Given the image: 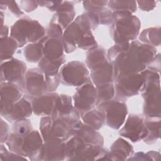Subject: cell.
I'll return each instance as SVG.
<instances>
[{"mask_svg": "<svg viewBox=\"0 0 161 161\" xmlns=\"http://www.w3.org/2000/svg\"><path fill=\"white\" fill-rule=\"evenodd\" d=\"M42 47L45 58L50 61L64 60L62 59V47L59 40L55 38H46Z\"/></svg>", "mask_w": 161, "mask_h": 161, "instance_id": "cell-15", "label": "cell"}, {"mask_svg": "<svg viewBox=\"0 0 161 161\" xmlns=\"http://www.w3.org/2000/svg\"><path fill=\"white\" fill-rule=\"evenodd\" d=\"M87 64L88 67L92 70L107 64L104 52L101 49L91 52L87 56Z\"/></svg>", "mask_w": 161, "mask_h": 161, "instance_id": "cell-22", "label": "cell"}, {"mask_svg": "<svg viewBox=\"0 0 161 161\" xmlns=\"http://www.w3.org/2000/svg\"><path fill=\"white\" fill-rule=\"evenodd\" d=\"M160 117H148L150 119L145 121V125L147 129V135L145 137V142L152 143L159 138L160 130Z\"/></svg>", "mask_w": 161, "mask_h": 161, "instance_id": "cell-19", "label": "cell"}, {"mask_svg": "<svg viewBox=\"0 0 161 161\" xmlns=\"http://www.w3.org/2000/svg\"><path fill=\"white\" fill-rule=\"evenodd\" d=\"M31 113V107L30 104L25 99H22L14 106H10V109L6 113L10 115L11 119H18L29 116Z\"/></svg>", "mask_w": 161, "mask_h": 161, "instance_id": "cell-20", "label": "cell"}, {"mask_svg": "<svg viewBox=\"0 0 161 161\" xmlns=\"http://www.w3.org/2000/svg\"><path fill=\"white\" fill-rule=\"evenodd\" d=\"M55 119L53 118L45 117L42 119V122L40 124V129L42 135L45 140L53 139V138H64L65 136H69L70 133V130L72 128L69 127V125L73 126L74 124L76 122L72 123H68V119H65L58 118V117L54 116Z\"/></svg>", "mask_w": 161, "mask_h": 161, "instance_id": "cell-6", "label": "cell"}, {"mask_svg": "<svg viewBox=\"0 0 161 161\" xmlns=\"http://www.w3.org/2000/svg\"><path fill=\"white\" fill-rule=\"evenodd\" d=\"M9 138V148L26 157H38L42 142L37 131H33L24 135L14 134Z\"/></svg>", "mask_w": 161, "mask_h": 161, "instance_id": "cell-4", "label": "cell"}, {"mask_svg": "<svg viewBox=\"0 0 161 161\" xmlns=\"http://www.w3.org/2000/svg\"><path fill=\"white\" fill-rule=\"evenodd\" d=\"M65 157V143L60 138L46 140L42 146L38 159L62 160Z\"/></svg>", "mask_w": 161, "mask_h": 161, "instance_id": "cell-13", "label": "cell"}, {"mask_svg": "<svg viewBox=\"0 0 161 161\" xmlns=\"http://www.w3.org/2000/svg\"><path fill=\"white\" fill-rule=\"evenodd\" d=\"M160 28L148 29L140 36V40L142 41L156 46L160 45Z\"/></svg>", "mask_w": 161, "mask_h": 161, "instance_id": "cell-26", "label": "cell"}, {"mask_svg": "<svg viewBox=\"0 0 161 161\" xmlns=\"http://www.w3.org/2000/svg\"><path fill=\"white\" fill-rule=\"evenodd\" d=\"M131 146L123 140L118 139L111 147L110 158L113 160H125L132 152Z\"/></svg>", "mask_w": 161, "mask_h": 161, "instance_id": "cell-17", "label": "cell"}, {"mask_svg": "<svg viewBox=\"0 0 161 161\" xmlns=\"http://www.w3.org/2000/svg\"><path fill=\"white\" fill-rule=\"evenodd\" d=\"M57 97L58 96L56 94L40 96V97L33 101V111L36 114L48 115L51 114L54 111Z\"/></svg>", "mask_w": 161, "mask_h": 161, "instance_id": "cell-14", "label": "cell"}, {"mask_svg": "<svg viewBox=\"0 0 161 161\" xmlns=\"http://www.w3.org/2000/svg\"><path fill=\"white\" fill-rule=\"evenodd\" d=\"M92 70V79L97 86H99L112 81L113 69L111 65L106 64Z\"/></svg>", "mask_w": 161, "mask_h": 161, "instance_id": "cell-18", "label": "cell"}, {"mask_svg": "<svg viewBox=\"0 0 161 161\" xmlns=\"http://www.w3.org/2000/svg\"><path fill=\"white\" fill-rule=\"evenodd\" d=\"M5 79L11 82L21 80L26 70V65L18 60H13L5 64Z\"/></svg>", "mask_w": 161, "mask_h": 161, "instance_id": "cell-16", "label": "cell"}, {"mask_svg": "<svg viewBox=\"0 0 161 161\" xmlns=\"http://www.w3.org/2000/svg\"><path fill=\"white\" fill-rule=\"evenodd\" d=\"M43 47L41 44H31L25 48V57L29 62H37L42 56Z\"/></svg>", "mask_w": 161, "mask_h": 161, "instance_id": "cell-25", "label": "cell"}, {"mask_svg": "<svg viewBox=\"0 0 161 161\" xmlns=\"http://www.w3.org/2000/svg\"><path fill=\"white\" fill-rule=\"evenodd\" d=\"M43 27L36 21L21 19L14 24L12 35L18 41L20 47L28 42H35L44 35Z\"/></svg>", "mask_w": 161, "mask_h": 161, "instance_id": "cell-5", "label": "cell"}, {"mask_svg": "<svg viewBox=\"0 0 161 161\" xmlns=\"http://www.w3.org/2000/svg\"><path fill=\"white\" fill-rule=\"evenodd\" d=\"M98 88V92L97 94L98 103L106 102L114 95V89L111 84H103L99 86Z\"/></svg>", "mask_w": 161, "mask_h": 161, "instance_id": "cell-27", "label": "cell"}, {"mask_svg": "<svg viewBox=\"0 0 161 161\" xmlns=\"http://www.w3.org/2000/svg\"><path fill=\"white\" fill-rule=\"evenodd\" d=\"M120 134L133 142H136L145 138L147 135V129L142 117L138 115L130 116L121 130Z\"/></svg>", "mask_w": 161, "mask_h": 161, "instance_id": "cell-11", "label": "cell"}, {"mask_svg": "<svg viewBox=\"0 0 161 161\" xmlns=\"http://www.w3.org/2000/svg\"><path fill=\"white\" fill-rule=\"evenodd\" d=\"M60 74L65 84L79 86L87 80L89 72L82 63L72 62L63 67Z\"/></svg>", "mask_w": 161, "mask_h": 161, "instance_id": "cell-8", "label": "cell"}, {"mask_svg": "<svg viewBox=\"0 0 161 161\" xmlns=\"http://www.w3.org/2000/svg\"><path fill=\"white\" fill-rule=\"evenodd\" d=\"M82 119L86 123L95 129H99L101 127L105 120L104 114L101 110H94L93 111L84 114V117H82Z\"/></svg>", "mask_w": 161, "mask_h": 161, "instance_id": "cell-23", "label": "cell"}, {"mask_svg": "<svg viewBox=\"0 0 161 161\" xmlns=\"http://www.w3.org/2000/svg\"><path fill=\"white\" fill-rule=\"evenodd\" d=\"M72 109L71 98L66 95H62L58 97L53 111V116H63L69 114Z\"/></svg>", "mask_w": 161, "mask_h": 161, "instance_id": "cell-21", "label": "cell"}, {"mask_svg": "<svg viewBox=\"0 0 161 161\" xmlns=\"http://www.w3.org/2000/svg\"><path fill=\"white\" fill-rule=\"evenodd\" d=\"M155 54V49L150 45L126 42L121 51L114 57L116 78L137 74L152 60Z\"/></svg>", "mask_w": 161, "mask_h": 161, "instance_id": "cell-1", "label": "cell"}, {"mask_svg": "<svg viewBox=\"0 0 161 161\" xmlns=\"http://www.w3.org/2000/svg\"><path fill=\"white\" fill-rule=\"evenodd\" d=\"M73 6L70 4L63 5L58 9V22L62 28H65L71 21L74 16Z\"/></svg>", "mask_w": 161, "mask_h": 161, "instance_id": "cell-24", "label": "cell"}, {"mask_svg": "<svg viewBox=\"0 0 161 161\" xmlns=\"http://www.w3.org/2000/svg\"><path fill=\"white\" fill-rule=\"evenodd\" d=\"M113 18L112 30L115 41L124 43L136 37L140 24L136 17L132 16L129 12L122 11L114 13Z\"/></svg>", "mask_w": 161, "mask_h": 161, "instance_id": "cell-3", "label": "cell"}, {"mask_svg": "<svg viewBox=\"0 0 161 161\" xmlns=\"http://www.w3.org/2000/svg\"><path fill=\"white\" fill-rule=\"evenodd\" d=\"M97 91L91 84H86L80 87L74 95L75 107L82 111H87L96 103Z\"/></svg>", "mask_w": 161, "mask_h": 161, "instance_id": "cell-12", "label": "cell"}, {"mask_svg": "<svg viewBox=\"0 0 161 161\" xmlns=\"http://www.w3.org/2000/svg\"><path fill=\"white\" fill-rule=\"evenodd\" d=\"M145 84L143 94L145 98L144 114L148 117L160 116V89L159 75L153 70L143 72Z\"/></svg>", "mask_w": 161, "mask_h": 161, "instance_id": "cell-2", "label": "cell"}, {"mask_svg": "<svg viewBox=\"0 0 161 161\" xmlns=\"http://www.w3.org/2000/svg\"><path fill=\"white\" fill-rule=\"evenodd\" d=\"M50 80L49 76L43 75L39 70L33 69L27 72L25 86L30 95L40 96L47 90L50 89V86L48 84Z\"/></svg>", "mask_w": 161, "mask_h": 161, "instance_id": "cell-10", "label": "cell"}, {"mask_svg": "<svg viewBox=\"0 0 161 161\" xmlns=\"http://www.w3.org/2000/svg\"><path fill=\"white\" fill-rule=\"evenodd\" d=\"M103 110L107 125L114 128L118 129L123 124L127 113L126 106L119 102H104L99 107Z\"/></svg>", "mask_w": 161, "mask_h": 161, "instance_id": "cell-7", "label": "cell"}, {"mask_svg": "<svg viewBox=\"0 0 161 161\" xmlns=\"http://www.w3.org/2000/svg\"><path fill=\"white\" fill-rule=\"evenodd\" d=\"M145 75L143 72L140 74H132L122 76L116 79V91L121 97H129L136 94L142 86L144 84Z\"/></svg>", "mask_w": 161, "mask_h": 161, "instance_id": "cell-9", "label": "cell"}]
</instances>
